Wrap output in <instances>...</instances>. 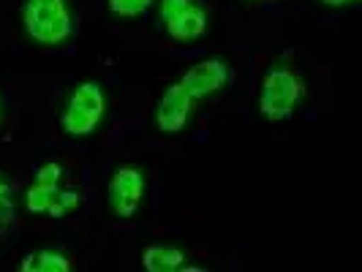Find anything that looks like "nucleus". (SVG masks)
<instances>
[{
    "mask_svg": "<svg viewBox=\"0 0 362 272\" xmlns=\"http://www.w3.org/2000/svg\"><path fill=\"white\" fill-rule=\"evenodd\" d=\"M325 6H332V8H341V6H354V3H360V0H322Z\"/></svg>",
    "mask_w": 362,
    "mask_h": 272,
    "instance_id": "nucleus-14",
    "label": "nucleus"
},
{
    "mask_svg": "<svg viewBox=\"0 0 362 272\" xmlns=\"http://www.w3.org/2000/svg\"><path fill=\"white\" fill-rule=\"evenodd\" d=\"M191 107H194V98L188 95V90L180 82H175L161 93V101L156 107V123L163 134H177L188 123Z\"/></svg>",
    "mask_w": 362,
    "mask_h": 272,
    "instance_id": "nucleus-7",
    "label": "nucleus"
},
{
    "mask_svg": "<svg viewBox=\"0 0 362 272\" xmlns=\"http://www.w3.org/2000/svg\"><path fill=\"white\" fill-rule=\"evenodd\" d=\"M229 82V66L221 57H207L199 60L197 66H191L188 71L180 76V85L188 90L194 101H204L210 95H216L226 88Z\"/></svg>",
    "mask_w": 362,
    "mask_h": 272,
    "instance_id": "nucleus-6",
    "label": "nucleus"
},
{
    "mask_svg": "<svg viewBox=\"0 0 362 272\" xmlns=\"http://www.w3.org/2000/svg\"><path fill=\"white\" fill-rule=\"evenodd\" d=\"M8 199H11V188H8L6 177L0 175V204H8Z\"/></svg>",
    "mask_w": 362,
    "mask_h": 272,
    "instance_id": "nucleus-13",
    "label": "nucleus"
},
{
    "mask_svg": "<svg viewBox=\"0 0 362 272\" xmlns=\"http://www.w3.org/2000/svg\"><path fill=\"white\" fill-rule=\"evenodd\" d=\"M101 117H104V93L101 85L90 79L76 85L69 95L60 114V128L66 136H90L101 123Z\"/></svg>",
    "mask_w": 362,
    "mask_h": 272,
    "instance_id": "nucleus-4",
    "label": "nucleus"
},
{
    "mask_svg": "<svg viewBox=\"0 0 362 272\" xmlns=\"http://www.w3.org/2000/svg\"><path fill=\"white\" fill-rule=\"evenodd\" d=\"M163 28H166V36L172 41H197L207 33V11L194 3L185 11H180L177 17L163 22Z\"/></svg>",
    "mask_w": 362,
    "mask_h": 272,
    "instance_id": "nucleus-8",
    "label": "nucleus"
},
{
    "mask_svg": "<svg viewBox=\"0 0 362 272\" xmlns=\"http://www.w3.org/2000/svg\"><path fill=\"white\" fill-rule=\"evenodd\" d=\"M109 207L117 218H134L145 199V172L139 166H117L109 180Z\"/></svg>",
    "mask_w": 362,
    "mask_h": 272,
    "instance_id": "nucleus-5",
    "label": "nucleus"
},
{
    "mask_svg": "<svg viewBox=\"0 0 362 272\" xmlns=\"http://www.w3.org/2000/svg\"><path fill=\"white\" fill-rule=\"evenodd\" d=\"M22 19L28 36L44 47H57L74 36V17L66 0H28Z\"/></svg>",
    "mask_w": 362,
    "mask_h": 272,
    "instance_id": "nucleus-3",
    "label": "nucleus"
},
{
    "mask_svg": "<svg viewBox=\"0 0 362 272\" xmlns=\"http://www.w3.org/2000/svg\"><path fill=\"white\" fill-rule=\"evenodd\" d=\"M185 264V254L177 245H147L142 251V267L147 272H175Z\"/></svg>",
    "mask_w": 362,
    "mask_h": 272,
    "instance_id": "nucleus-10",
    "label": "nucleus"
},
{
    "mask_svg": "<svg viewBox=\"0 0 362 272\" xmlns=\"http://www.w3.org/2000/svg\"><path fill=\"white\" fill-rule=\"evenodd\" d=\"M22 272H71L74 261L69 254L57 251V248H44L36 254H28L19 261Z\"/></svg>",
    "mask_w": 362,
    "mask_h": 272,
    "instance_id": "nucleus-9",
    "label": "nucleus"
},
{
    "mask_svg": "<svg viewBox=\"0 0 362 272\" xmlns=\"http://www.w3.org/2000/svg\"><path fill=\"white\" fill-rule=\"evenodd\" d=\"M66 169L63 163L49 161L36 172V180L25 191V207L36 215L63 218L79 207V191L66 185Z\"/></svg>",
    "mask_w": 362,
    "mask_h": 272,
    "instance_id": "nucleus-1",
    "label": "nucleus"
},
{
    "mask_svg": "<svg viewBox=\"0 0 362 272\" xmlns=\"http://www.w3.org/2000/svg\"><path fill=\"white\" fill-rule=\"evenodd\" d=\"M305 98V85L297 76L294 69L278 63L270 71L264 73L262 82V93H259V112L270 120V123H281L294 114L297 104Z\"/></svg>",
    "mask_w": 362,
    "mask_h": 272,
    "instance_id": "nucleus-2",
    "label": "nucleus"
},
{
    "mask_svg": "<svg viewBox=\"0 0 362 272\" xmlns=\"http://www.w3.org/2000/svg\"><path fill=\"white\" fill-rule=\"evenodd\" d=\"M107 6L115 17L134 19V17H142L147 8L153 6V0H107Z\"/></svg>",
    "mask_w": 362,
    "mask_h": 272,
    "instance_id": "nucleus-11",
    "label": "nucleus"
},
{
    "mask_svg": "<svg viewBox=\"0 0 362 272\" xmlns=\"http://www.w3.org/2000/svg\"><path fill=\"white\" fill-rule=\"evenodd\" d=\"M188 6H194V0H161V11H158L161 22H169L172 17H177Z\"/></svg>",
    "mask_w": 362,
    "mask_h": 272,
    "instance_id": "nucleus-12",
    "label": "nucleus"
}]
</instances>
